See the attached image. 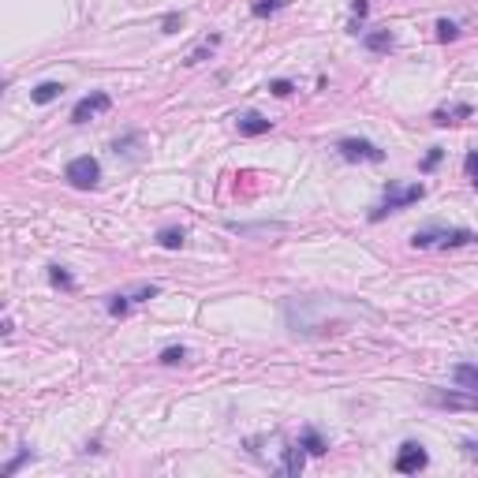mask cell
<instances>
[{
    "label": "cell",
    "mask_w": 478,
    "mask_h": 478,
    "mask_svg": "<svg viewBox=\"0 0 478 478\" xmlns=\"http://www.w3.org/2000/svg\"><path fill=\"white\" fill-rule=\"evenodd\" d=\"M411 243L418 250H426V247H441V250H456V247H467V243H478V232L471 228H445V224H426V228H418L411 235Z\"/></svg>",
    "instance_id": "1"
},
{
    "label": "cell",
    "mask_w": 478,
    "mask_h": 478,
    "mask_svg": "<svg viewBox=\"0 0 478 478\" xmlns=\"http://www.w3.org/2000/svg\"><path fill=\"white\" fill-rule=\"evenodd\" d=\"M426 198V187L422 183H408V187H400V183H389L385 187V195H381V206L370 213V221H385L389 213H396V209H408L415 206V202H422Z\"/></svg>",
    "instance_id": "2"
},
{
    "label": "cell",
    "mask_w": 478,
    "mask_h": 478,
    "mask_svg": "<svg viewBox=\"0 0 478 478\" xmlns=\"http://www.w3.org/2000/svg\"><path fill=\"white\" fill-rule=\"evenodd\" d=\"M64 176H67V183H71V187L90 190V187H98V179H101V164H98V157H90V153H86V157L67 161Z\"/></svg>",
    "instance_id": "3"
},
{
    "label": "cell",
    "mask_w": 478,
    "mask_h": 478,
    "mask_svg": "<svg viewBox=\"0 0 478 478\" xmlns=\"http://www.w3.org/2000/svg\"><path fill=\"white\" fill-rule=\"evenodd\" d=\"M337 150H340L344 161H370V164H381V161H385V150L374 146L370 138H340Z\"/></svg>",
    "instance_id": "4"
},
{
    "label": "cell",
    "mask_w": 478,
    "mask_h": 478,
    "mask_svg": "<svg viewBox=\"0 0 478 478\" xmlns=\"http://www.w3.org/2000/svg\"><path fill=\"white\" fill-rule=\"evenodd\" d=\"M429 403L448 408V411H478V392H471V389H460V392L434 389V392H429Z\"/></svg>",
    "instance_id": "5"
},
{
    "label": "cell",
    "mask_w": 478,
    "mask_h": 478,
    "mask_svg": "<svg viewBox=\"0 0 478 478\" xmlns=\"http://www.w3.org/2000/svg\"><path fill=\"white\" fill-rule=\"evenodd\" d=\"M429 463V452L418 445V441H403L400 452H396V471L400 474H418Z\"/></svg>",
    "instance_id": "6"
},
{
    "label": "cell",
    "mask_w": 478,
    "mask_h": 478,
    "mask_svg": "<svg viewBox=\"0 0 478 478\" xmlns=\"http://www.w3.org/2000/svg\"><path fill=\"white\" fill-rule=\"evenodd\" d=\"M109 105H112L109 93H105V90H93V93H86V98L75 105V109H71V124H90V119L98 116V112H105Z\"/></svg>",
    "instance_id": "7"
},
{
    "label": "cell",
    "mask_w": 478,
    "mask_h": 478,
    "mask_svg": "<svg viewBox=\"0 0 478 478\" xmlns=\"http://www.w3.org/2000/svg\"><path fill=\"white\" fill-rule=\"evenodd\" d=\"M235 127H239V135L258 138V135H266V131L273 127V119H266L261 112H243V116H235Z\"/></svg>",
    "instance_id": "8"
},
{
    "label": "cell",
    "mask_w": 478,
    "mask_h": 478,
    "mask_svg": "<svg viewBox=\"0 0 478 478\" xmlns=\"http://www.w3.org/2000/svg\"><path fill=\"white\" fill-rule=\"evenodd\" d=\"M303 467H306V448L303 445H288V448H284V460H280V474L299 478Z\"/></svg>",
    "instance_id": "9"
},
{
    "label": "cell",
    "mask_w": 478,
    "mask_h": 478,
    "mask_svg": "<svg viewBox=\"0 0 478 478\" xmlns=\"http://www.w3.org/2000/svg\"><path fill=\"white\" fill-rule=\"evenodd\" d=\"M299 445L306 448V456H325V452H329V445H325V437H321V434H318L314 426H306L303 434H299Z\"/></svg>",
    "instance_id": "10"
},
{
    "label": "cell",
    "mask_w": 478,
    "mask_h": 478,
    "mask_svg": "<svg viewBox=\"0 0 478 478\" xmlns=\"http://www.w3.org/2000/svg\"><path fill=\"white\" fill-rule=\"evenodd\" d=\"M363 45L370 53H389L396 45V38H392V30H370V34H363Z\"/></svg>",
    "instance_id": "11"
},
{
    "label": "cell",
    "mask_w": 478,
    "mask_h": 478,
    "mask_svg": "<svg viewBox=\"0 0 478 478\" xmlns=\"http://www.w3.org/2000/svg\"><path fill=\"white\" fill-rule=\"evenodd\" d=\"M471 116V105H452V109H437L434 112V124L437 127H448V124H460V119Z\"/></svg>",
    "instance_id": "12"
},
{
    "label": "cell",
    "mask_w": 478,
    "mask_h": 478,
    "mask_svg": "<svg viewBox=\"0 0 478 478\" xmlns=\"http://www.w3.org/2000/svg\"><path fill=\"white\" fill-rule=\"evenodd\" d=\"M60 93H64V86L60 82H38V86L30 90V101L34 105H49V101H56Z\"/></svg>",
    "instance_id": "13"
},
{
    "label": "cell",
    "mask_w": 478,
    "mask_h": 478,
    "mask_svg": "<svg viewBox=\"0 0 478 478\" xmlns=\"http://www.w3.org/2000/svg\"><path fill=\"white\" fill-rule=\"evenodd\" d=\"M452 377H456V385H460V389L478 392V366H474V363H460L456 370H452Z\"/></svg>",
    "instance_id": "14"
},
{
    "label": "cell",
    "mask_w": 478,
    "mask_h": 478,
    "mask_svg": "<svg viewBox=\"0 0 478 478\" xmlns=\"http://www.w3.org/2000/svg\"><path fill=\"white\" fill-rule=\"evenodd\" d=\"M183 239H187V232L176 228V224H169V228L157 232V243H161L164 250H179V247H183Z\"/></svg>",
    "instance_id": "15"
},
{
    "label": "cell",
    "mask_w": 478,
    "mask_h": 478,
    "mask_svg": "<svg viewBox=\"0 0 478 478\" xmlns=\"http://www.w3.org/2000/svg\"><path fill=\"white\" fill-rule=\"evenodd\" d=\"M284 4H288V0H254V4H250V15L266 19V15H273V11H280Z\"/></svg>",
    "instance_id": "16"
},
{
    "label": "cell",
    "mask_w": 478,
    "mask_h": 478,
    "mask_svg": "<svg viewBox=\"0 0 478 478\" xmlns=\"http://www.w3.org/2000/svg\"><path fill=\"white\" fill-rule=\"evenodd\" d=\"M30 460H34V452H30V448H22L19 456H11V460L4 463V467H0V478H11V474H15V471L22 467V463H30Z\"/></svg>",
    "instance_id": "17"
},
{
    "label": "cell",
    "mask_w": 478,
    "mask_h": 478,
    "mask_svg": "<svg viewBox=\"0 0 478 478\" xmlns=\"http://www.w3.org/2000/svg\"><path fill=\"white\" fill-rule=\"evenodd\" d=\"M49 280L56 284V288H64V292L75 288V277H71V273H67L64 266H49Z\"/></svg>",
    "instance_id": "18"
},
{
    "label": "cell",
    "mask_w": 478,
    "mask_h": 478,
    "mask_svg": "<svg viewBox=\"0 0 478 478\" xmlns=\"http://www.w3.org/2000/svg\"><path fill=\"white\" fill-rule=\"evenodd\" d=\"M217 45H221V38H217V34H213L209 41H202L198 49H195V53L187 56V64H202V60H206V56H213V49H217Z\"/></svg>",
    "instance_id": "19"
},
{
    "label": "cell",
    "mask_w": 478,
    "mask_h": 478,
    "mask_svg": "<svg viewBox=\"0 0 478 478\" xmlns=\"http://www.w3.org/2000/svg\"><path fill=\"white\" fill-rule=\"evenodd\" d=\"M131 303H135L131 295H109V314H112V318H127Z\"/></svg>",
    "instance_id": "20"
},
{
    "label": "cell",
    "mask_w": 478,
    "mask_h": 478,
    "mask_svg": "<svg viewBox=\"0 0 478 478\" xmlns=\"http://www.w3.org/2000/svg\"><path fill=\"white\" fill-rule=\"evenodd\" d=\"M460 38V27L452 19H437V41H456Z\"/></svg>",
    "instance_id": "21"
},
{
    "label": "cell",
    "mask_w": 478,
    "mask_h": 478,
    "mask_svg": "<svg viewBox=\"0 0 478 478\" xmlns=\"http://www.w3.org/2000/svg\"><path fill=\"white\" fill-rule=\"evenodd\" d=\"M269 93H273V98H292V93H295V82H292V79H273V82H269Z\"/></svg>",
    "instance_id": "22"
},
{
    "label": "cell",
    "mask_w": 478,
    "mask_h": 478,
    "mask_svg": "<svg viewBox=\"0 0 478 478\" xmlns=\"http://www.w3.org/2000/svg\"><path fill=\"white\" fill-rule=\"evenodd\" d=\"M183 358H187V348H179V344H172V348L161 351V363L164 366H176V363H183Z\"/></svg>",
    "instance_id": "23"
},
{
    "label": "cell",
    "mask_w": 478,
    "mask_h": 478,
    "mask_svg": "<svg viewBox=\"0 0 478 478\" xmlns=\"http://www.w3.org/2000/svg\"><path fill=\"white\" fill-rule=\"evenodd\" d=\"M157 292H161L157 284H138V288L131 292V299H135V303H146V299H153V295H157Z\"/></svg>",
    "instance_id": "24"
},
{
    "label": "cell",
    "mask_w": 478,
    "mask_h": 478,
    "mask_svg": "<svg viewBox=\"0 0 478 478\" xmlns=\"http://www.w3.org/2000/svg\"><path fill=\"white\" fill-rule=\"evenodd\" d=\"M463 169H467V176H471V187H478V150H471V153H467Z\"/></svg>",
    "instance_id": "25"
},
{
    "label": "cell",
    "mask_w": 478,
    "mask_h": 478,
    "mask_svg": "<svg viewBox=\"0 0 478 478\" xmlns=\"http://www.w3.org/2000/svg\"><path fill=\"white\" fill-rule=\"evenodd\" d=\"M441 157H445V150H441V146H434V150L426 153V161H422V172H429V169H437V164H441Z\"/></svg>",
    "instance_id": "26"
},
{
    "label": "cell",
    "mask_w": 478,
    "mask_h": 478,
    "mask_svg": "<svg viewBox=\"0 0 478 478\" xmlns=\"http://www.w3.org/2000/svg\"><path fill=\"white\" fill-rule=\"evenodd\" d=\"M179 27H183V15H176V11H172V15H164V22H161L164 34H176Z\"/></svg>",
    "instance_id": "27"
},
{
    "label": "cell",
    "mask_w": 478,
    "mask_h": 478,
    "mask_svg": "<svg viewBox=\"0 0 478 478\" xmlns=\"http://www.w3.org/2000/svg\"><path fill=\"white\" fill-rule=\"evenodd\" d=\"M351 11H355V19H366V11H370V0H351Z\"/></svg>",
    "instance_id": "28"
},
{
    "label": "cell",
    "mask_w": 478,
    "mask_h": 478,
    "mask_svg": "<svg viewBox=\"0 0 478 478\" xmlns=\"http://www.w3.org/2000/svg\"><path fill=\"white\" fill-rule=\"evenodd\" d=\"M463 456H467V460H478V441H463Z\"/></svg>",
    "instance_id": "29"
}]
</instances>
